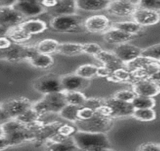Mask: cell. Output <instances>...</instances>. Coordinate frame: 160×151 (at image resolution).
<instances>
[{
    "label": "cell",
    "instance_id": "cell-1",
    "mask_svg": "<svg viewBox=\"0 0 160 151\" xmlns=\"http://www.w3.org/2000/svg\"><path fill=\"white\" fill-rule=\"evenodd\" d=\"M72 139L76 147L83 150H108L110 141L104 132H91L80 130L75 132Z\"/></svg>",
    "mask_w": 160,
    "mask_h": 151
},
{
    "label": "cell",
    "instance_id": "cell-2",
    "mask_svg": "<svg viewBox=\"0 0 160 151\" xmlns=\"http://www.w3.org/2000/svg\"><path fill=\"white\" fill-rule=\"evenodd\" d=\"M135 110L132 102L121 101L113 98L105 101V104L98 110L105 116H127L133 115Z\"/></svg>",
    "mask_w": 160,
    "mask_h": 151
},
{
    "label": "cell",
    "instance_id": "cell-3",
    "mask_svg": "<svg viewBox=\"0 0 160 151\" xmlns=\"http://www.w3.org/2000/svg\"><path fill=\"white\" fill-rule=\"evenodd\" d=\"M76 123L80 130L91 132H104L111 128L112 125L111 120L107 116L101 113H97V112L91 119H78Z\"/></svg>",
    "mask_w": 160,
    "mask_h": 151
},
{
    "label": "cell",
    "instance_id": "cell-4",
    "mask_svg": "<svg viewBox=\"0 0 160 151\" xmlns=\"http://www.w3.org/2000/svg\"><path fill=\"white\" fill-rule=\"evenodd\" d=\"M82 25V18L74 14L57 16L51 23L53 30L61 33L77 32L81 29Z\"/></svg>",
    "mask_w": 160,
    "mask_h": 151
},
{
    "label": "cell",
    "instance_id": "cell-5",
    "mask_svg": "<svg viewBox=\"0 0 160 151\" xmlns=\"http://www.w3.org/2000/svg\"><path fill=\"white\" fill-rule=\"evenodd\" d=\"M33 86L38 92L43 94L63 91L61 79L52 73L38 78L34 83Z\"/></svg>",
    "mask_w": 160,
    "mask_h": 151
},
{
    "label": "cell",
    "instance_id": "cell-6",
    "mask_svg": "<svg viewBox=\"0 0 160 151\" xmlns=\"http://www.w3.org/2000/svg\"><path fill=\"white\" fill-rule=\"evenodd\" d=\"M24 16L16 11L13 7L1 8V33L5 30V34L18 24L23 23Z\"/></svg>",
    "mask_w": 160,
    "mask_h": 151
},
{
    "label": "cell",
    "instance_id": "cell-7",
    "mask_svg": "<svg viewBox=\"0 0 160 151\" xmlns=\"http://www.w3.org/2000/svg\"><path fill=\"white\" fill-rule=\"evenodd\" d=\"M32 107L31 101L25 97L11 99L5 103H2L1 106V107L8 112L12 119H16Z\"/></svg>",
    "mask_w": 160,
    "mask_h": 151
},
{
    "label": "cell",
    "instance_id": "cell-8",
    "mask_svg": "<svg viewBox=\"0 0 160 151\" xmlns=\"http://www.w3.org/2000/svg\"><path fill=\"white\" fill-rule=\"evenodd\" d=\"M42 100L46 107L48 113H60L68 103L64 91L46 94Z\"/></svg>",
    "mask_w": 160,
    "mask_h": 151
},
{
    "label": "cell",
    "instance_id": "cell-9",
    "mask_svg": "<svg viewBox=\"0 0 160 151\" xmlns=\"http://www.w3.org/2000/svg\"><path fill=\"white\" fill-rule=\"evenodd\" d=\"M134 21L141 26H152L160 21V15L157 11L146 8L136 9L133 14Z\"/></svg>",
    "mask_w": 160,
    "mask_h": 151
},
{
    "label": "cell",
    "instance_id": "cell-10",
    "mask_svg": "<svg viewBox=\"0 0 160 151\" xmlns=\"http://www.w3.org/2000/svg\"><path fill=\"white\" fill-rule=\"evenodd\" d=\"M142 52V49L135 45L128 43H122L116 48L114 54L122 62H132L141 56Z\"/></svg>",
    "mask_w": 160,
    "mask_h": 151
},
{
    "label": "cell",
    "instance_id": "cell-11",
    "mask_svg": "<svg viewBox=\"0 0 160 151\" xmlns=\"http://www.w3.org/2000/svg\"><path fill=\"white\" fill-rule=\"evenodd\" d=\"M61 83L64 92L81 91L89 85L88 79L82 77L77 74L67 75L61 78Z\"/></svg>",
    "mask_w": 160,
    "mask_h": 151
},
{
    "label": "cell",
    "instance_id": "cell-12",
    "mask_svg": "<svg viewBox=\"0 0 160 151\" xmlns=\"http://www.w3.org/2000/svg\"><path fill=\"white\" fill-rule=\"evenodd\" d=\"M13 8L24 17L36 16L42 13L44 11V7L40 3H32L20 0L14 5Z\"/></svg>",
    "mask_w": 160,
    "mask_h": 151
},
{
    "label": "cell",
    "instance_id": "cell-13",
    "mask_svg": "<svg viewBox=\"0 0 160 151\" xmlns=\"http://www.w3.org/2000/svg\"><path fill=\"white\" fill-rule=\"evenodd\" d=\"M108 11L111 14L120 17L133 15L135 12V5L125 1V0H114L110 2Z\"/></svg>",
    "mask_w": 160,
    "mask_h": 151
},
{
    "label": "cell",
    "instance_id": "cell-14",
    "mask_svg": "<svg viewBox=\"0 0 160 151\" xmlns=\"http://www.w3.org/2000/svg\"><path fill=\"white\" fill-rule=\"evenodd\" d=\"M110 24V21L104 15H94L88 18L85 22V27L88 32L92 33H101L107 30Z\"/></svg>",
    "mask_w": 160,
    "mask_h": 151
},
{
    "label": "cell",
    "instance_id": "cell-15",
    "mask_svg": "<svg viewBox=\"0 0 160 151\" xmlns=\"http://www.w3.org/2000/svg\"><path fill=\"white\" fill-rule=\"evenodd\" d=\"M134 92L137 95L152 98L160 93V87L152 80H143L134 85Z\"/></svg>",
    "mask_w": 160,
    "mask_h": 151
},
{
    "label": "cell",
    "instance_id": "cell-16",
    "mask_svg": "<svg viewBox=\"0 0 160 151\" xmlns=\"http://www.w3.org/2000/svg\"><path fill=\"white\" fill-rule=\"evenodd\" d=\"M136 36L137 35L135 34H130L113 28L105 33L103 39L107 43L111 44H122L134 39Z\"/></svg>",
    "mask_w": 160,
    "mask_h": 151
},
{
    "label": "cell",
    "instance_id": "cell-17",
    "mask_svg": "<svg viewBox=\"0 0 160 151\" xmlns=\"http://www.w3.org/2000/svg\"><path fill=\"white\" fill-rule=\"evenodd\" d=\"M94 58L101 61L103 66L107 67L112 71H116V70L122 68V66L123 62L115 54L110 53L105 51L102 50L101 52L96 54Z\"/></svg>",
    "mask_w": 160,
    "mask_h": 151
},
{
    "label": "cell",
    "instance_id": "cell-18",
    "mask_svg": "<svg viewBox=\"0 0 160 151\" xmlns=\"http://www.w3.org/2000/svg\"><path fill=\"white\" fill-rule=\"evenodd\" d=\"M77 8L85 12H99L108 8L110 0H76Z\"/></svg>",
    "mask_w": 160,
    "mask_h": 151
},
{
    "label": "cell",
    "instance_id": "cell-19",
    "mask_svg": "<svg viewBox=\"0 0 160 151\" xmlns=\"http://www.w3.org/2000/svg\"><path fill=\"white\" fill-rule=\"evenodd\" d=\"M77 9L76 0H57V3L51 10L58 16L64 14H73Z\"/></svg>",
    "mask_w": 160,
    "mask_h": 151
},
{
    "label": "cell",
    "instance_id": "cell-20",
    "mask_svg": "<svg viewBox=\"0 0 160 151\" xmlns=\"http://www.w3.org/2000/svg\"><path fill=\"white\" fill-rule=\"evenodd\" d=\"M20 27L30 35L41 33L47 28L46 23L40 20H30L26 22H23L20 24Z\"/></svg>",
    "mask_w": 160,
    "mask_h": 151
},
{
    "label": "cell",
    "instance_id": "cell-21",
    "mask_svg": "<svg viewBox=\"0 0 160 151\" xmlns=\"http://www.w3.org/2000/svg\"><path fill=\"white\" fill-rule=\"evenodd\" d=\"M57 51L59 53L64 54V55L73 56L83 53V47L82 44H80V43H59Z\"/></svg>",
    "mask_w": 160,
    "mask_h": 151
},
{
    "label": "cell",
    "instance_id": "cell-22",
    "mask_svg": "<svg viewBox=\"0 0 160 151\" xmlns=\"http://www.w3.org/2000/svg\"><path fill=\"white\" fill-rule=\"evenodd\" d=\"M30 63L36 68L45 69L51 67L54 63V59L52 56L46 54L38 52L30 60Z\"/></svg>",
    "mask_w": 160,
    "mask_h": 151
},
{
    "label": "cell",
    "instance_id": "cell-23",
    "mask_svg": "<svg viewBox=\"0 0 160 151\" xmlns=\"http://www.w3.org/2000/svg\"><path fill=\"white\" fill-rule=\"evenodd\" d=\"M58 45H59V43L56 40L46 39L39 42L36 47V49L39 53L49 54L56 52L58 50Z\"/></svg>",
    "mask_w": 160,
    "mask_h": 151
},
{
    "label": "cell",
    "instance_id": "cell-24",
    "mask_svg": "<svg viewBox=\"0 0 160 151\" xmlns=\"http://www.w3.org/2000/svg\"><path fill=\"white\" fill-rule=\"evenodd\" d=\"M113 28L130 34H137L141 31V25L136 22L124 21V22H116L113 24Z\"/></svg>",
    "mask_w": 160,
    "mask_h": 151
},
{
    "label": "cell",
    "instance_id": "cell-25",
    "mask_svg": "<svg viewBox=\"0 0 160 151\" xmlns=\"http://www.w3.org/2000/svg\"><path fill=\"white\" fill-rule=\"evenodd\" d=\"M132 103L135 109L153 108L156 105V101L152 97L136 95Z\"/></svg>",
    "mask_w": 160,
    "mask_h": 151
},
{
    "label": "cell",
    "instance_id": "cell-26",
    "mask_svg": "<svg viewBox=\"0 0 160 151\" xmlns=\"http://www.w3.org/2000/svg\"><path fill=\"white\" fill-rule=\"evenodd\" d=\"M132 116L142 122H150L156 118V112L152 108L135 109Z\"/></svg>",
    "mask_w": 160,
    "mask_h": 151
},
{
    "label": "cell",
    "instance_id": "cell-27",
    "mask_svg": "<svg viewBox=\"0 0 160 151\" xmlns=\"http://www.w3.org/2000/svg\"><path fill=\"white\" fill-rule=\"evenodd\" d=\"M79 107H80L67 103L59 113L61 117L63 118L64 119L70 122H76L79 119L78 112H79Z\"/></svg>",
    "mask_w": 160,
    "mask_h": 151
},
{
    "label": "cell",
    "instance_id": "cell-28",
    "mask_svg": "<svg viewBox=\"0 0 160 151\" xmlns=\"http://www.w3.org/2000/svg\"><path fill=\"white\" fill-rule=\"evenodd\" d=\"M65 93H66L67 103L72 105H75V106L82 107L87 99L85 94L79 91L65 92Z\"/></svg>",
    "mask_w": 160,
    "mask_h": 151
},
{
    "label": "cell",
    "instance_id": "cell-29",
    "mask_svg": "<svg viewBox=\"0 0 160 151\" xmlns=\"http://www.w3.org/2000/svg\"><path fill=\"white\" fill-rule=\"evenodd\" d=\"M98 67L92 64H84L80 66L76 70V74L85 79H91L98 75Z\"/></svg>",
    "mask_w": 160,
    "mask_h": 151
},
{
    "label": "cell",
    "instance_id": "cell-30",
    "mask_svg": "<svg viewBox=\"0 0 160 151\" xmlns=\"http://www.w3.org/2000/svg\"><path fill=\"white\" fill-rule=\"evenodd\" d=\"M39 116L38 115L37 113L36 110L32 108L28 109L27 111H25L23 113L20 115L18 117L16 118L18 121L21 122V123H26V124H30V123H33L39 119Z\"/></svg>",
    "mask_w": 160,
    "mask_h": 151
},
{
    "label": "cell",
    "instance_id": "cell-31",
    "mask_svg": "<svg viewBox=\"0 0 160 151\" xmlns=\"http://www.w3.org/2000/svg\"><path fill=\"white\" fill-rule=\"evenodd\" d=\"M49 150H77L75 142L73 139L72 141L70 140H64L63 141H60L55 143L51 145V147H49Z\"/></svg>",
    "mask_w": 160,
    "mask_h": 151
},
{
    "label": "cell",
    "instance_id": "cell-32",
    "mask_svg": "<svg viewBox=\"0 0 160 151\" xmlns=\"http://www.w3.org/2000/svg\"><path fill=\"white\" fill-rule=\"evenodd\" d=\"M12 31L10 33V37L12 40H14L16 43H21V42L26 41L28 39H30V36L20 27V25L18 27H14L11 29Z\"/></svg>",
    "mask_w": 160,
    "mask_h": 151
},
{
    "label": "cell",
    "instance_id": "cell-33",
    "mask_svg": "<svg viewBox=\"0 0 160 151\" xmlns=\"http://www.w3.org/2000/svg\"><path fill=\"white\" fill-rule=\"evenodd\" d=\"M142 57H145L150 59H160V44H156L152 46L148 47L144 50H143Z\"/></svg>",
    "mask_w": 160,
    "mask_h": 151
},
{
    "label": "cell",
    "instance_id": "cell-34",
    "mask_svg": "<svg viewBox=\"0 0 160 151\" xmlns=\"http://www.w3.org/2000/svg\"><path fill=\"white\" fill-rule=\"evenodd\" d=\"M83 53L95 56L102 51V48L99 45L95 43H88L82 44Z\"/></svg>",
    "mask_w": 160,
    "mask_h": 151
},
{
    "label": "cell",
    "instance_id": "cell-35",
    "mask_svg": "<svg viewBox=\"0 0 160 151\" xmlns=\"http://www.w3.org/2000/svg\"><path fill=\"white\" fill-rule=\"evenodd\" d=\"M137 94H135V92H132V91H128V90H122L117 92L114 94V98L116 99L121 100V101H128V102H132L133 101V99L136 97Z\"/></svg>",
    "mask_w": 160,
    "mask_h": 151
},
{
    "label": "cell",
    "instance_id": "cell-36",
    "mask_svg": "<svg viewBox=\"0 0 160 151\" xmlns=\"http://www.w3.org/2000/svg\"><path fill=\"white\" fill-rule=\"evenodd\" d=\"M105 104L104 101L102 100L98 99V98H90V99H86L85 103L82 107H88V108L92 109V110L98 111L99 109H101L103 105Z\"/></svg>",
    "mask_w": 160,
    "mask_h": 151
},
{
    "label": "cell",
    "instance_id": "cell-37",
    "mask_svg": "<svg viewBox=\"0 0 160 151\" xmlns=\"http://www.w3.org/2000/svg\"><path fill=\"white\" fill-rule=\"evenodd\" d=\"M140 6L142 8L150 10H160V0H141Z\"/></svg>",
    "mask_w": 160,
    "mask_h": 151
},
{
    "label": "cell",
    "instance_id": "cell-38",
    "mask_svg": "<svg viewBox=\"0 0 160 151\" xmlns=\"http://www.w3.org/2000/svg\"><path fill=\"white\" fill-rule=\"evenodd\" d=\"M96 112L97 111L88 108V107H80L79 112H78V118H79V119L82 120L91 119L92 117H93Z\"/></svg>",
    "mask_w": 160,
    "mask_h": 151
},
{
    "label": "cell",
    "instance_id": "cell-39",
    "mask_svg": "<svg viewBox=\"0 0 160 151\" xmlns=\"http://www.w3.org/2000/svg\"><path fill=\"white\" fill-rule=\"evenodd\" d=\"M138 150L143 151H159L160 145L153 143H145L141 144Z\"/></svg>",
    "mask_w": 160,
    "mask_h": 151
},
{
    "label": "cell",
    "instance_id": "cell-40",
    "mask_svg": "<svg viewBox=\"0 0 160 151\" xmlns=\"http://www.w3.org/2000/svg\"><path fill=\"white\" fill-rule=\"evenodd\" d=\"M112 71L111 70H110L109 68H107V67L103 66L101 67H98V76H101V77H106V76H110L111 74Z\"/></svg>",
    "mask_w": 160,
    "mask_h": 151
},
{
    "label": "cell",
    "instance_id": "cell-41",
    "mask_svg": "<svg viewBox=\"0 0 160 151\" xmlns=\"http://www.w3.org/2000/svg\"><path fill=\"white\" fill-rule=\"evenodd\" d=\"M115 72L116 73V77L118 78V79H127L129 78V73L128 72L125 71V70H123L122 69L120 68L119 70H116Z\"/></svg>",
    "mask_w": 160,
    "mask_h": 151
},
{
    "label": "cell",
    "instance_id": "cell-42",
    "mask_svg": "<svg viewBox=\"0 0 160 151\" xmlns=\"http://www.w3.org/2000/svg\"><path fill=\"white\" fill-rule=\"evenodd\" d=\"M18 0H1V7L2 8H6V7H13Z\"/></svg>",
    "mask_w": 160,
    "mask_h": 151
},
{
    "label": "cell",
    "instance_id": "cell-43",
    "mask_svg": "<svg viewBox=\"0 0 160 151\" xmlns=\"http://www.w3.org/2000/svg\"><path fill=\"white\" fill-rule=\"evenodd\" d=\"M10 46H11L10 41H9L7 38L2 36L1 37V45H0V48H1L2 50V49L8 48Z\"/></svg>",
    "mask_w": 160,
    "mask_h": 151
},
{
    "label": "cell",
    "instance_id": "cell-44",
    "mask_svg": "<svg viewBox=\"0 0 160 151\" xmlns=\"http://www.w3.org/2000/svg\"><path fill=\"white\" fill-rule=\"evenodd\" d=\"M10 119H12V117L8 113V112L1 107V121H8Z\"/></svg>",
    "mask_w": 160,
    "mask_h": 151
},
{
    "label": "cell",
    "instance_id": "cell-45",
    "mask_svg": "<svg viewBox=\"0 0 160 151\" xmlns=\"http://www.w3.org/2000/svg\"><path fill=\"white\" fill-rule=\"evenodd\" d=\"M59 132H60V134L65 135V134L72 133V128H70V127L64 126V127H62V128L60 129Z\"/></svg>",
    "mask_w": 160,
    "mask_h": 151
},
{
    "label": "cell",
    "instance_id": "cell-46",
    "mask_svg": "<svg viewBox=\"0 0 160 151\" xmlns=\"http://www.w3.org/2000/svg\"><path fill=\"white\" fill-rule=\"evenodd\" d=\"M150 78L152 81H160V70L152 73Z\"/></svg>",
    "mask_w": 160,
    "mask_h": 151
},
{
    "label": "cell",
    "instance_id": "cell-47",
    "mask_svg": "<svg viewBox=\"0 0 160 151\" xmlns=\"http://www.w3.org/2000/svg\"><path fill=\"white\" fill-rule=\"evenodd\" d=\"M125 1L128 2V3H132V4L136 5L140 4V2H141V0H125Z\"/></svg>",
    "mask_w": 160,
    "mask_h": 151
},
{
    "label": "cell",
    "instance_id": "cell-48",
    "mask_svg": "<svg viewBox=\"0 0 160 151\" xmlns=\"http://www.w3.org/2000/svg\"><path fill=\"white\" fill-rule=\"evenodd\" d=\"M20 1H27V2H32V3H40L41 0H20Z\"/></svg>",
    "mask_w": 160,
    "mask_h": 151
},
{
    "label": "cell",
    "instance_id": "cell-49",
    "mask_svg": "<svg viewBox=\"0 0 160 151\" xmlns=\"http://www.w3.org/2000/svg\"><path fill=\"white\" fill-rule=\"evenodd\" d=\"M159 62H160V59H159Z\"/></svg>",
    "mask_w": 160,
    "mask_h": 151
}]
</instances>
